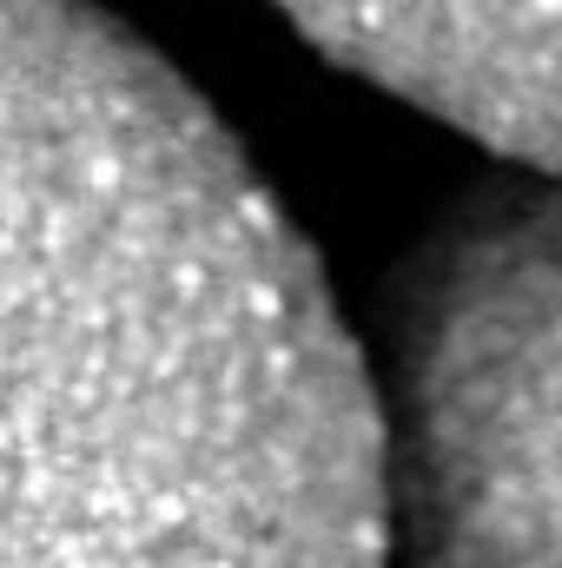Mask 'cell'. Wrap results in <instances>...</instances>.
<instances>
[{"instance_id":"3","label":"cell","mask_w":562,"mask_h":568,"mask_svg":"<svg viewBox=\"0 0 562 568\" xmlns=\"http://www.w3.org/2000/svg\"><path fill=\"white\" fill-rule=\"evenodd\" d=\"M298 33L516 165H562V0H272Z\"/></svg>"},{"instance_id":"1","label":"cell","mask_w":562,"mask_h":568,"mask_svg":"<svg viewBox=\"0 0 562 568\" xmlns=\"http://www.w3.org/2000/svg\"><path fill=\"white\" fill-rule=\"evenodd\" d=\"M0 568H391L378 384L205 100L0 0Z\"/></svg>"},{"instance_id":"2","label":"cell","mask_w":562,"mask_h":568,"mask_svg":"<svg viewBox=\"0 0 562 568\" xmlns=\"http://www.w3.org/2000/svg\"><path fill=\"white\" fill-rule=\"evenodd\" d=\"M398 568H562V165L470 192L384 304Z\"/></svg>"}]
</instances>
